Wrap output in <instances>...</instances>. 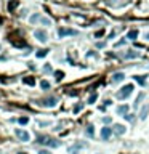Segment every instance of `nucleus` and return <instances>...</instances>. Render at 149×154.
<instances>
[{
    "mask_svg": "<svg viewBox=\"0 0 149 154\" xmlns=\"http://www.w3.org/2000/svg\"><path fill=\"white\" fill-rule=\"evenodd\" d=\"M106 44H104V42H100V44H96V47H98V48H101V47H104Z\"/></svg>",
    "mask_w": 149,
    "mask_h": 154,
    "instance_id": "obj_32",
    "label": "nucleus"
},
{
    "mask_svg": "<svg viewBox=\"0 0 149 154\" xmlns=\"http://www.w3.org/2000/svg\"><path fill=\"white\" fill-rule=\"evenodd\" d=\"M40 23H42V24H45V26H50V24H52V21H50L48 18H42Z\"/></svg>",
    "mask_w": 149,
    "mask_h": 154,
    "instance_id": "obj_25",
    "label": "nucleus"
},
{
    "mask_svg": "<svg viewBox=\"0 0 149 154\" xmlns=\"http://www.w3.org/2000/svg\"><path fill=\"white\" fill-rule=\"evenodd\" d=\"M77 34H79V32L76 29H67V27H59V29H58V35L61 37V39H63V37H66V35H77Z\"/></svg>",
    "mask_w": 149,
    "mask_h": 154,
    "instance_id": "obj_5",
    "label": "nucleus"
},
{
    "mask_svg": "<svg viewBox=\"0 0 149 154\" xmlns=\"http://www.w3.org/2000/svg\"><path fill=\"white\" fill-rule=\"evenodd\" d=\"M55 77H56V80H58V82H59V80H63L64 72H63V71H56V72H55Z\"/></svg>",
    "mask_w": 149,
    "mask_h": 154,
    "instance_id": "obj_21",
    "label": "nucleus"
},
{
    "mask_svg": "<svg viewBox=\"0 0 149 154\" xmlns=\"http://www.w3.org/2000/svg\"><path fill=\"white\" fill-rule=\"evenodd\" d=\"M85 135L88 138H95V127H93V125H88L85 128Z\"/></svg>",
    "mask_w": 149,
    "mask_h": 154,
    "instance_id": "obj_13",
    "label": "nucleus"
},
{
    "mask_svg": "<svg viewBox=\"0 0 149 154\" xmlns=\"http://www.w3.org/2000/svg\"><path fill=\"white\" fill-rule=\"evenodd\" d=\"M18 122H19L21 125H26L27 122H29V119H27V117H19V119H18Z\"/></svg>",
    "mask_w": 149,
    "mask_h": 154,
    "instance_id": "obj_26",
    "label": "nucleus"
},
{
    "mask_svg": "<svg viewBox=\"0 0 149 154\" xmlns=\"http://www.w3.org/2000/svg\"><path fill=\"white\" fill-rule=\"evenodd\" d=\"M144 39H146V40H149V32H146V34H144Z\"/></svg>",
    "mask_w": 149,
    "mask_h": 154,
    "instance_id": "obj_33",
    "label": "nucleus"
},
{
    "mask_svg": "<svg viewBox=\"0 0 149 154\" xmlns=\"http://www.w3.org/2000/svg\"><path fill=\"white\" fill-rule=\"evenodd\" d=\"M37 143H40V144H46V146H50V148H58L59 143L58 140H55V138H50V137H46V135H40L39 138H37Z\"/></svg>",
    "mask_w": 149,
    "mask_h": 154,
    "instance_id": "obj_2",
    "label": "nucleus"
},
{
    "mask_svg": "<svg viewBox=\"0 0 149 154\" xmlns=\"http://www.w3.org/2000/svg\"><path fill=\"white\" fill-rule=\"evenodd\" d=\"M82 148H85L83 143H76V144H72V146L67 148V152L69 154H79V149H82Z\"/></svg>",
    "mask_w": 149,
    "mask_h": 154,
    "instance_id": "obj_8",
    "label": "nucleus"
},
{
    "mask_svg": "<svg viewBox=\"0 0 149 154\" xmlns=\"http://www.w3.org/2000/svg\"><path fill=\"white\" fill-rule=\"evenodd\" d=\"M40 87L43 88V90H48V88H50V82H46V80H42V82H40Z\"/></svg>",
    "mask_w": 149,
    "mask_h": 154,
    "instance_id": "obj_23",
    "label": "nucleus"
},
{
    "mask_svg": "<svg viewBox=\"0 0 149 154\" xmlns=\"http://www.w3.org/2000/svg\"><path fill=\"white\" fill-rule=\"evenodd\" d=\"M133 79H135V80H136L141 87L146 85V76H133Z\"/></svg>",
    "mask_w": 149,
    "mask_h": 154,
    "instance_id": "obj_15",
    "label": "nucleus"
},
{
    "mask_svg": "<svg viewBox=\"0 0 149 154\" xmlns=\"http://www.w3.org/2000/svg\"><path fill=\"white\" fill-rule=\"evenodd\" d=\"M103 122L104 124H111V117H103Z\"/></svg>",
    "mask_w": 149,
    "mask_h": 154,
    "instance_id": "obj_31",
    "label": "nucleus"
},
{
    "mask_svg": "<svg viewBox=\"0 0 149 154\" xmlns=\"http://www.w3.org/2000/svg\"><path fill=\"white\" fill-rule=\"evenodd\" d=\"M46 53H48V50H39L37 51V58H43L46 56Z\"/></svg>",
    "mask_w": 149,
    "mask_h": 154,
    "instance_id": "obj_22",
    "label": "nucleus"
},
{
    "mask_svg": "<svg viewBox=\"0 0 149 154\" xmlns=\"http://www.w3.org/2000/svg\"><path fill=\"white\" fill-rule=\"evenodd\" d=\"M0 154H2V152H0Z\"/></svg>",
    "mask_w": 149,
    "mask_h": 154,
    "instance_id": "obj_37",
    "label": "nucleus"
},
{
    "mask_svg": "<svg viewBox=\"0 0 149 154\" xmlns=\"http://www.w3.org/2000/svg\"><path fill=\"white\" fill-rule=\"evenodd\" d=\"M22 82L27 85H35V79L34 77H22Z\"/></svg>",
    "mask_w": 149,
    "mask_h": 154,
    "instance_id": "obj_17",
    "label": "nucleus"
},
{
    "mask_svg": "<svg viewBox=\"0 0 149 154\" xmlns=\"http://www.w3.org/2000/svg\"><path fill=\"white\" fill-rule=\"evenodd\" d=\"M82 108H83V104H82V103H80V104H77V106H76V108H74V113H76V114H77V113H79V111H82Z\"/></svg>",
    "mask_w": 149,
    "mask_h": 154,
    "instance_id": "obj_28",
    "label": "nucleus"
},
{
    "mask_svg": "<svg viewBox=\"0 0 149 154\" xmlns=\"http://www.w3.org/2000/svg\"><path fill=\"white\" fill-rule=\"evenodd\" d=\"M128 104H120L119 106V108H117V114L119 116H124V117H125V116H127L128 114Z\"/></svg>",
    "mask_w": 149,
    "mask_h": 154,
    "instance_id": "obj_10",
    "label": "nucleus"
},
{
    "mask_svg": "<svg viewBox=\"0 0 149 154\" xmlns=\"http://www.w3.org/2000/svg\"><path fill=\"white\" fill-rule=\"evenodd\" d=\"M56 103H58V98L56 96H48V98H45V100H42L40 104L45 106V108H55V106H56Z\"/></svg>",
    "mask_w": 149,
    "mask_h": 154,
    "instance_id": "obj_4",
    "label": "nucleus"
},
{
    "mask_svg": "<svg viewBox=\"0 0 149 154\" xmlns=\"http://www.w3.org/2000/svg\"><path fill=\"white\" fill-rule=\"evenodd\" d=\"M125 120H128V122H133V120H135V114H127V116H125Z\"/></svg>",
    "mask_w": 149,
    "mask_h": 154,
    "instance_id": "obj_24",
    "label": "nucleus"
},
{
    "mask_svg": "<svg viewBox=\"0 0 149 154\" xmlns=\"http://www.w3.org/2000/svg\"><path fill=\"white\" fill-rule=\"evenodd\" d=\"M125 79V74L124 72H115L112 76V82H122Z\"/></svg>",
    "mask_w": 149,
    "mask_h": 154,
    "instance_id": "obj_14",
    "label": "nucleus"
},
{
    "mask_svg": "<svg viewBox=\"0 0 149 154\" xmlns=\"http://www.w3.org/2000/svg\"><path fill=\"white\" fill-rule=\"evenodd\" d=\"M143 98H144V93H139V96L136 98V101H135V106H138L139 103H141V100H143Z\"/></svg>",
    "mask_w": 149,
    "mask_h": 154,
    "instance_id": "obj_27",
    "label": "nucleus"
},
{
    "mask_svg": "<svg viewBox=\"0 0 149 154\" xmlns=\"http://www.w3.org/2000/svg\"><path fill=\"white\" fill-rule=\"evenodd\" d=\"M40 20H42V16H40V15H37V13H35V15H32V16H31V20H29V21L32 23V24H34V23L40 21Z\"/></svg>",
    "mask_w": 149,
    "mask_h": 154,
    "instance_id": "obj_19",
    "label": "nucleus"
},
{
    "mask_svg": "<svg viewBox=\"0 0 149 154\" xmlns=\"http://www.w3.org/2000/svg\"><path fill=\"white\" fill-rule=\"evenodd\" d=\"M136 37H138V31H136V29H133V31L128 32V39H130V40H135Z\"/></svg>",
    "mask_w": 149,
    "mask_h": 154,
    "instance_id": "obj_18",
    "label": "nucleus"
},
{
    "mask_svg": "<svg viewBox=\"0 0 149 154\" xmlns=\"http://www.w3.org/2000/svg\"><path fill=\"white\" fill-rule=\"evenodd\" d=\"M96 100H98V93H91L90 98H88V103H90V104H93Z\"/></svg>",
    "mask_w": 149,
    "mask_h": 154,
    "instance_id": "obj_20",
    "label": "nucleus"
},
{
    "mask_svg": "<svg viewBox=\"0 0 149 154\" xmlns=\"http://www.w3.org/2000/svg\"><path fill=\"white\" fill-rule=\"evenodd\" d=\"M34 35L39 42H42V44H45V42L48 40V34H46V31H43V29H35Z\"/></svg>",
    "mask_w": 149,
    "mask_h": 154,
    "instance_id": "obj_3",
    "label": "nucleus"
},
{
    "mask_svg": "<svg viewBox=\"0 0 149 154\" xmlns=\"http://www.w3.org/2000/svg\"><path fill=\"white\" fill-rule=\"evenodd\" d=\"M133 90H135L133 83H127V85H124L117 93H115V98H117V100H127V98L133 93Z\"/></svg>",
    "mask_w": 149,
    "mask_h": 154,
    "instance_id": "obj_1",
    "label": "nucleus"
},
{
    "mask_svg": "<svg viewBox=\"0 0 149 154\" xmlns=\"http://www.w3.org/2000/svg\"><path fill=\"white\" fill-rule=\"evenodd\" d=\"M18 154H27V152H18Z\"/></svg>",
    "mask_w": 149,
    "mask_h": 154,
    "instance_id": "obj_35",
    "label": "nucleus"
},
{
    "mask_svg": "<svg viewBox=\"0 0 149 154\" xmlns=\"http://www.w3.org/2000/svg\"><path fill=\"white\" fill-rule=\"evenodd\" d=\"M39 154H52V152H50L48 149H40V151H39Z\"/></svg>",
    "mask_w": 149,
    "mask_h": 154,
    "instance_id": "obj_30",
    "label": "nucleus"
},
{
    "mask_svg": "<svg viewBox=\"0 0 149 154\" xmlns=\"http://www.w3.org/2000/svg\"><path fill=\"white\" fill-rule=\"evenodd\" d=\"M148 114H149V104H144L143 108H141V111H139V119L144 120V119L148 117Z\"/></svg>",
    "mask_w": 149,
    "mask_h": 154,
    "instance_id": "obj_11",
    "label": "nucleus"
},
{
    "mask_svg": "<svg viewBox=\"0 0 149 154\" xmlns=\"http://www.w3.org/2000/svg\"><path fill=\"white\" fill-rule=\"evenodd\" d=\"M18 0H11V2H8V11H15V8L18 7Z\"/></svg>",
    "mask_w": 149,
    "mask_h": 154,
    "instance_id": "obj_16",
    "label": "nucleus"
},
{
    "mask_svg": "<svg viewBox=\"0 0 149 154\" xmlns=\"http://www.w3.org/2000/svg\"><path fill=\"white\" fill-rule=\"evenodd\" d=\"M139 56V51H136V50H128L127 53H125V58L127 59H130V58H138Z\"/></svg>",
    "mask_w": 149,
    "mask_h": 154,
    "instance_id": "obj_12",
    "label": "nucleus"
},
{
    "mask_svg": "<svg viewBox=\"0 0 149 154\" xmlns=\"http://www.w3.org/2000/svg\"><path fill=\"white\" fill-rule=\"evenodd\" d=\"M111 137H112V128H111V127L101 128V140H103V141H108Z\"/></svg>",
    "mask_w": 149,
    "mask_h": 154,
    "instance_id": "obj_7",
    "label": "nucleus"
},
{
    "mask_svg": "<svg viewBox=\"0 0 149 154\" xmlns=\"http://www.w3.org/2000/svg\"><path fill=\"white\" fill-rule=\"evenodd\" d=\"M0 50H2V47H0Z\"/></svg>",
    "mask_w": 149,
    "mask_h": 154,
    "instance_id": "obj_36",
    "label": "nucleus"
},
{
    "mask_svg": "<svg viewBox=\"0 0 149 154\" xmlns=\"http://www.w3.org/2000/svg\"><path fill=\"white\" fill-rule=\"evenodd\" d=\"M2 23H3V18H2V16H0V24H2Z\"/></svg>",
    "mask_w": 149,
    "mask_h": 154,
    "instance_id": "obj_34",
    "label": "nucleus"
},
{
    "mask_svg": "<svg viewBox=\"0 0 149 154\" xmlns=\"http://www.w3.org/2000/svg\"><path fill=\"white\" fill-rule=\"evenodd\" d=\"M43 71H45V72H50V71H52V66H50V64H45Z\"/></svg>",
    "mask_w": 149,
    "mask_h": 154,
    "instance_id": "obj_29",
    "label": "nucleus"
},
{
    "mask_svg": "<svg viewBox=\"0 0 149 154\" xmlns=\"http://www.w3.org/2000/svg\"><path fill=\"white\" fill-rule=\"evenodd\" d=\"M15 133H16V137L21 140V141H29L31 140V135L26 132V130H21V128H16L15 130Z\"/></svg>",
    "mask_w": 149,
    "mask_h": 154,
    "instance_id": "obj_6",
    "label": "nucleus"
},
{
    "mask_svg": "<svg viewBox=\"0 0 149 154\" xmlns=\"http://www.w3.org/2000/svg\"><path fill=\"white\" fill-rule=\"evenodd\" d=\"M112 130L115 132V135H117V137H120V135H124L125 132H127V128H125V125H122V124H115Z\"/></svg>",
    "mask_w": 149,
    "mask_h": 154,
    "instance_id": "obj_9",
    "label": "nucleus"
}]
</instances>
